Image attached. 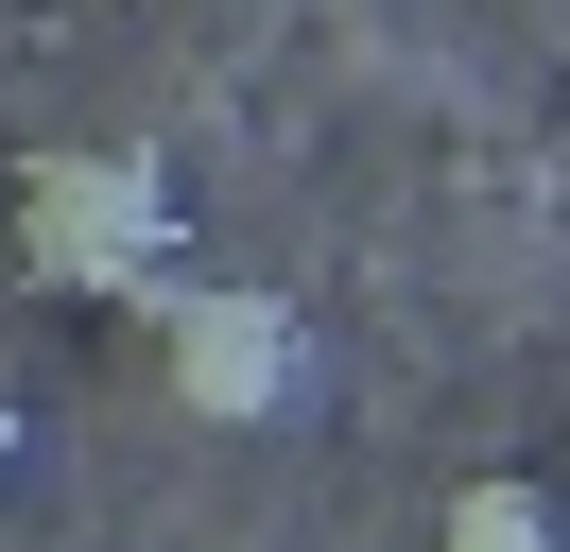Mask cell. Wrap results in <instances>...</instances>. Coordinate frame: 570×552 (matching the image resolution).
Wrapping results in <instances>:
<instances>
[{
  "label": "cell",
  "mask_w": 570,
  "mask_h": 552,
  "mask_svg": "<svg viewBox=\"0 0 570 552\" xmlns=\"http://www.w3.org/2000/svg\"><path fill=\"white\" fill-rule=\"evenodd\" d=\"M18 259H36L52 294H156V276H174V190H156V156H52L36 190H18Z\"/></svg>",
  "instance_id": "1"
},
{
  "label": "cell",
  "mask_w": 570,
  "mask_h": 552,
  "mask_svg": "<svg viewBox=\"0 0 570 552\" xmlns=\"http://www.w3.org/2000/svg\"><path fill=\"white\" fill-rule=\"evenodd\" d=\"M294 379H312V345H294V310H277V294H243V276L174 294V397L208 414V432H259Z\"/></svg>",
  "instance_id": "2"
},
{
  "label": "cell",
  "mask_w": 570,
  "mask_h": 552,
  "mask_svg": "<svg viewBox=\"0 0 570 552\" xmlns=\"http://www.w3.org/2000/svg\"><path fill=\"white\" fill-rule=\"evenodd\" d=\"M450 552H553V501H535V483H466V501H450Z\"/></svg>",
  "instance_id": "3"
},
{
  "label": "cell",
  "mask_w": 570,
  "mask_h": 552,
  "mask_svg": "<svg viewBox=\"0 0 570 552\" xmlns=\"http://www.w3.org/2000/svg\"><path fill=\"white\" fill-rule=\"evenodd\" d=\"M0 483H18V397H0Z\"/></svg>",
  "instance_id": "4"
}]
</instances>
